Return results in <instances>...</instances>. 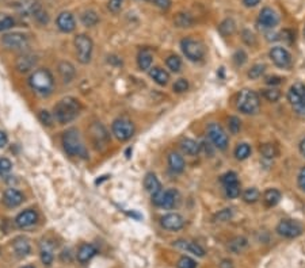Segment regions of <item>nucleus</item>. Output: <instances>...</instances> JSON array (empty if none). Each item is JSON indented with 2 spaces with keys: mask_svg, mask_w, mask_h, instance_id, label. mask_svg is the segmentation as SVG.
I'll use <instances>...</instances> for the list:
<instances>
[{
  "mask_svg": "<svg viewBox=\"0 0 305 268\" xmlns=\"http://www.w3.org/2000/svg\"><path fill=\"white\" fill-rule=\"evenodd\" d=\"M300 152H301V155L305 157V138L300 142Z\"/></svg>",
  "mask_w": 305,
  "mask_h": 268,
  "instance_id": "obj_61",
  "label": "nucleus"
},
{
  "mask_svg": "<svg viewBox=\"0 0 305 268\" xmlns=\"http://www.w3.org/2000/svg\"><path fill=\"white\" fill-rule=\"evenodd\" d=\"M80 19H82V23L84 24L86 27H92V26L98 23L99 20L98 14H96L95 11H92V9L84 11V12L82 14V16H80Z\"/></svg>",
  "mask_w": 305,
  "mask_h": 268,
  "instance_id": "obj_31",
  "label": "nucleus"
},
{
  "mask_svg": "<svg viewBox=\"0 0 305 268\" xmlns=\"http://www.w3.org/2000/svg\"><path fill=\"white\" fill-rule=\"evenodd\" d=\"M58 72H60L61 77H62V80L66 81V83L72 81V79L75 77V73H76L75 66L68 61H62L58 64Z\"/></svg>",
  "mask_w": 305,
  "mask_h": 268,
  "instance_id": "obj_26",
  "label": "nucleus"
},
{
  "mask_svg": "<svg viewBox=\"0 0 305 268\" xmlns=\"http://www.w3.org/2000/svg\"><path fill=\"white\" fill-rule=\"evenodd\" d=\"M220 268H234V263L230 262V260L226 259V260H222L220 264Z\"/></svg>",
  "mask_w": 305,
  "mask_h": 268,
  "instance_id": "obj_59",
  "label": "nucleus"
},
{
  "mask_svg": "<svg viewBox=\"0 0 305 268\" xmlns=\"http://www.w3.org/2000/svg\"><path fill=\"white\" fill-rule=\"evenodd\" d=\"M293 108H294V113H296L298 117L305 118V98L301 100L300 103L296 104V106H293Z\"/></svg>",
  "mask_w": 305,
  "mask_h": 268,
  "instance_id": "obj_53",
  "label": "nucleus"
},
{
  "mask_svg": "<svg viewBox=\"0 0 305 268\" xmlns=\"http://www.w3.org/2000/svg\"><path fill=\"white\" fill-rule=\"evenodd\" d=\"M179 145H180V149H182L186 155L190 156L198 155V153H200V148H201V145H200L197 141L192 140V138H183Z\"/></svg>",
  "mask_w": 305,
  "mask_h": 268,
  "instance_id": "obj_27",
  "label": "nucleus"
},
{
  "mask_svg": "<svg viewBox=\"0 0 305 268\" xmlns=\"http://www.w3.org/2000/svg\"><path fill=\"white\" fill-rule=\"evenodd\" d=\"M2 43L10 50H24L28 47V41L24 34L11 33L6 34L4 37L2 38Z\"/></svg>",
  "mask_w": 305,
  "mask_h": 268,
  "instance_id": "obj_10",
  "label": "nucleus"
},
{
  "mask_svg": "<svg viewBox=\"0 0 305 268\" xmlns=\"http://www.w3.org/2000/svg\"><path fill=\"white\" fill-rule=\"evenodd\" d=\"M82 106L75 98H64L54 106V118L58 123H70L78 118Z\"/></svg>",
  "mask_w": 305,
  "mask_h": 268,
  "instance_id": "obj_1",
  "label": "nucleus"
},
{
  "mask_svg": "<svg viewBox=\"0 0 305 268\" xmlns=\"http://www.w3.org/2000/svg\"><path fill=\"white\" fill-rule=\"evenodd\" d=\"M37 220L38 216L34 210H24L15 218V224L19 228H28V226L34 225L37 222Z\"/></svg>",
  "mask_w": 305,
  "mask_h": 268,
  "instance_id": "obj_18",
  "label": "nucleus"
},
{
  "mask_svg": "<svg viewBox=\"0 0 305 268\" xmlns=\"http://www.w3.org/2000/svg\"><path fill=\"white\" fill-rule=\"evenodd\" d=\"M226 197L230 198V199H235V198L239 197L240 195L239 182H238V183L228 184V186H226Z\"/></svg>",
  "mask_w": 305,
  "mask_h": 268,
  "instance_id": "obj_44",
  "label": "nucleus"
},
{
  "mask_svg": "<svg viewBox=\"0 0 305 268\" xmlns=\"http://www.w3.org/2000/svg\"><path fill=\"white\" fill-rule=\"evenodd\" d=\"M174 247H176V248L182 251H188V252L196 255L198 258H202L205 255V251H204L201 245H198L197 243H192V241L178 240L174 243Z\"/></svg>",
  "mask_w": 305,
  "mask_h": 268,
  "instance_id": "obj_19",
  "label": "nucleus"
},
{
  "mask_svg": "<svg viewBox=\"0 0 305 268\" xmlns=\"http://www.w3.org/2000/svg\"><path fill=\"white\" fill-rule=\"evenodd\" d=\"M176 267L178 268H197V263H196L192 258H188V256H182V258L178 260Z\"/></svg>",
  "mask_w": 305,
  "mask_h": 268,
  "instance_id": "obj_46",
  "label": "nucleus"
},
{
  "mask_svg": "<svg viewBox=\"0 0 305 268\" xmlns=\"http://www.w3.org/2000/svg\"><path fill=\"white\" fill-rule=\"evenodd\" d=\"M259 152H260V155H262L264 159H274V157H277L278 155L277 146L274 145V144H263V145L259 148Z\"/></svg>",
  "mask_w": 305,
  "mask_h": 268,
  "instance_id": "obj_34",
  "label": "nucleus"
},
{
  "mask_svg": "<svg viewBox=\"0 0 305 268\" xmlns=\"http://www.w3.org/2000/svg\"><path fill=\"white\" fill-rule=\"evenodd\" d=\"M236 28V24L235 22H234V19H226L222 23L218 26V31H220L222 35H230V34H234V31H235Z\"/></svg>",
  "mask_w": 305,
  "mask_h": 268,
  "instance_id": "obj_36",
  "label": "nucleus"
},
{
  "mask_svg": "<svg viewBox=\"0 0 305 268\" xmlns=\"http://www.w3.org/2000/svg\"><path fill=\"white\" fill-rule=\"evenodd\" d=\"M234 61L238 66H242L244 62L247 61V54L244 53V50H238L234 56Z\"/></svg>",
  "mask_w": 305,
  "mask_h": 268,
  "instance_id": "obj_51",
  "label": "nucleus"
},
{
  "mask_svg": "<svg viewBox=\"0 0 305 268\" xmlns=\"http://www.w3.org/2000/svg\"><path fill=\"white\" fill-rule=\"evenodd\" d=\"M228 127H230V132L232 134H238L242 129V122L238 117H230L228 119Z\"/></svg>",
  "mask_w": 305,
  "mask_h": 268,
  "instance_id": "obj_45",
  "label": "nucleus"
},
{
  "mask_svg": "<svg viewBox=\"0 0 305 268\" xmlns=\"http://www.w3.org/2000/svg\"><path fill=\"white\" fill-rule=\"evenodd\" d=\"M176 201H178V191L176 190H167L164 191V195H163V202H162V207L164 209H172V207L176 205Z\"/></svg>",
  "mask_w": 305,
  "mask_h": 268,
  "instance_id": "obj_30",
  "label": "nucleus"
},
{
  "mask_svg": "<svg viewBox=\"0 0 305 268\" xmlns=\"http://www.w3.org/2000/svg\"><path fill=\"white\" fill-rule=\"evenodd\" d=\"M144 187L150 195H155L159 191H162V184H160L159 179L156 178V175L152 174V172L146 174V179H144Z\"/></svg>",
  "mask_w": 305,
  "mask_h": 268,
  "instance_id": "obj_22",
  "label": "nucleus"
},
{
  "mask_svg": "<svg viewBox=\"0 0 305 268\" xmlns=\"http://www.w3.org/2000/svg\"><path fill=\"white\" fill-rule=\"evenodd\" d=\"M264 71H266V65L264 64H255L250 69L247 75H248L250 79H258V77H260L264 73Z\"/></svg>",
  "mask_w": 305,
  "mask_h": 268,
  "instance_id": "obj_42",
  "label": "nucleus"
},
{
  "mask_svg": "<svg viewBox=\"0 0 305 268\" xmlns=\"http://www.w3.org/2000/svg\"><path fill=\"white\" fill-rule=\"evenodd\" d=\"M168 165L174 174H180L184 170V160H183V157L179 153L172 152L168 156Z\"/></svg>",
  "mask_w": 305,
  "mask_h": 268,
  "instance_id": "obj_25",
  "label": "nucleus"
},
{
  "mask_svg": "<svg viewBox=\"0 0 305 268\" xmlns=\"http://www.w3.org/2000/svg\"><path fill=\"white\" fill-rule=\"evenodd\" d=\"M152 1H154L158 7L163 9L170 8V5H171V0H152Z\"/></svg>",
  "mask_w": 305,
  "mask_h": 268,
  "instance_id": "obj_57",
  "label": "nucleus"
},
{
  "mask_svg": "<svg viewBox=\"0 0 305 268\" xmlns=\"http://www.w3.org/2000/svg\"><path fill=\"white\" fill-rule=\"evenodd\" d=\"M75 46H76V53H78V58L82 64H87L91 60V53H92V47L94 43L91 41V38L84 35V34H80L75 38Z\"/></svg>",
  "mask_w": 305,
  "mask_h": 268,
  "instance_id": "obj_7",
  "label": "nucleus"
},
{
  "mask_svg": "<svg viewBox=\"0 0 305 268\" xmlns=\"http://www.w3.org/2000/svg\"><path fill=\"white\" fill-rule=\"evenodd\" d=\"M6 144H7V134L0 130V148H3Z\"/></svg>",
  "mask_w": 305,
  "mask_h": 268,
  "instance_id": "obj_58",
  "label": "nucleus"
},
{
  "mask_svg": "<svg viewBox=\"0 0 305 268\" xmlns=\"http://www.w3.org/2000/svg\"><path fill=\"white\" fill-rule=\"evenodd\" d=\"M230 217H232V212H230V209H224V210H221V212L218 213L216 217H214V220H216V221H220V222H226V221H230Z\"/></svg>",
  "mask_w": 305,
  "mask_h": 268,
  "instance_id": "obj_49",
  "label": "nucleus"
},
{
  "mask_svg": "<svg viewBox=\"0 0 305 268\" xmlns=\"http://www.w3.org/2000/svg\"><path fill=\"white\" fill-rule=\"evenodd\" d=\"M41 9L40 4H38L36 0H20L18 3V11L20 16H34L38 14V11Z\"/></svg>",
  "mask_w": 305,
  "mask_h": 268,
  "instance_id": "obj_14",
  "label": "nucleus"
},
{
  "mask_svg": "<svg viewBox=\"0 0 305 268\" xmlns=\"http://www.w3.org/2000/svg\"><path fill=\"white\" fill-rule=\"evenodd\" d=\"M180 47L184 56L188 57L190 61H200L205 56V46L201 41L194 38H184L180 42Z\"/></svg>",
  "mask_w": 305,
  "mask_h": 268,
  "instance_id": "obj_5",
  "label": "nucleus"
},
{
  "mask_svg": "<svg viewBox=\"0 0 305 268\" xmlns=\"http://www.w3.org/2000/svg\"><path fill=\"white\" fill-rule=\"evenodd\" d=\"M162 226L167 231H180L184 226V220L180 214L170 213V214L162 217Z\"/></svg>",
  "mask_w": 305,
  "mask_h": 268,
  "instance_id": "obj_13",
  "label": "nucleus"
},
{
  "mask_svg": "<svg viewBox=\"0 0 305 268\" xmlns=\"http://www.w3.org/2000/svg\"><path fill=\"white\" fill-rule=\"evenodd\" d=\"M24 194L15 190V188H8L3 195V202L7 207H16L24 202Z\"/></svg>",
  "mask_w": 305,
  "mask_h": 268,
  "instance_id": "obj_17",
  "label": "nucleus"
},
{
  "mask_svg": "<svg viewBox=\"0 0 305 268\" xmlns=\"http://www.w3.org/2000/svg\"><path fill=\"white\" fill-rule=\"evenodd\" d=\"M166 64L168 66V69H171L175 73L180 71V68H182V61H180V58L178 56H170Z\"/></svg>",
  "mask_w": 305,
  "mask_h": 268,
  "instance_id": "obj_40",
  "label": "nucleus"
},
{
  "mask_svg": "<svg viewBox=\"0 0 305 268\" xmlns=\"http://www.w3.org/2000/svg\"><path fill=\"white\" fill-rule=\"evenodd\" d=\"M28 84L36 92L45 95L52 91L54 80H53L52 73L48 69H37L28 77Z\"/></svg>",
  "mask_w": 305,
  "mask_h": 268,
  "instance_id": "obj_2",
  "label": "nucleus"
},
{
  "mask_svg": "<svg viewBox=\"0 0 305 268\" xmlns=\"http://www.w3.org/2000/svg\"><path fill=\"white\" fill-rule=\"evenodd\" d=\"M236 104L243 114H256L260 108V98L252 89H243L238 95Z\"/></svg>",
  "mask_w": 305,
  "mask_h": 268,
  "instance_id": "obj_3",
  "label": "nucleus"
},
{
  "mask_svg": "<svg viewBox=\"0 0 305 268\" xmlns=\"http://www.w3.org/2000/svg\"><path fill=\"white\" fill-rule=\"evenodd\" d=\"M174 22L178 27H190L192 24V18L188 14L179 12V14H176V16H175Z\"/></svg>",
  "mask_w": 305,
  "mask_h": 268,
  "instance_id": "obj_37",
  "label": "nucleus"
},
{
  "mask_svg": "<svg viewBox=\"0 0 305 268\" xmlns=\"http://www.w3.org/2000/svg\"><path fill=\"white\" fill-rule=\"evenodd\" d=\"M304 34H305V28H304Z\"/></svg>",
  "mask_w": 305,
  "mask_h": 268,
  "instance_id": "obj_63",
  "label": "nucleus"
},
{
  "mask_svg": "<svg viewBox=\"0 0 305 268\" xmlns=\"http://www.w3.org/2000/svg\"><path fill=\"white\" fill-rule=\"evenodd\" d=\"M282 81H284V79H282L281 76H268V77H266V83L268 85H272V87L281 84Z\"/></svg>",
  "mask_w": 305,
  "mask_h": 268,
  "instance_id": "obj_55",
  "label": "nucleus"
},
{
  "mask_svg": "<svg viewBox=\"0 0 305 268\" xmlns=\"http://www.w3.org/2000/svg\"><path fill=\"white\" fill-rule=\"evenodd\" d=\"M113 134L120 141H128L134 134V125L126 118H118L113 122Z\"/></svg>",
  "mask_w": 305,
  "mask_h": 268,
  "instance_id": "obj_8",
  "label": "nucleus"
},
{
  "mask_svg": "<svg viewBox=\"0 0 305 268\" xmlns=\"http://www.w3.org/2000/svg\"><path fill=\"white\" fill-rule=\"evenodd\" d=\"M41 262L45 266H50L53 263V251L52 247L48 244V243H42L41 244Z\"/></svg>",
  "mask_w": 305,
  "mask_h": 268,
  "instance_id": "obj_32",
  "label": "nucleus"
},
{
  "mask_svg": "<svg viewBox=\"0 0 305 268\" xmlns=\"http://www.w3.org/2000/svg\"><path fill=\"white\" fill-rule=\"evenodd\" d=\"M305 98V84L302 83H294L289 88L288 92V100L292 106H296L298 104Z\"/></svg>",
  "mask_w": 305,
  "mask_h": 268,
  "instance_id": "obj_16",
  "label": "nucleus"
},
{
  "mask_svg": "<svg viewBox=\"0 0 305 268\" xmlns=\"http://www.w3.org/2000/svg\"><path fill=\"white\" fill-rule=\"evenodd\" d=\"M100 126L102 125H99V123H95L94 126L91 127V133H92V140H94L95 145L98 146V144H102V141L106 144L108 142V132H106V129L104 127H102V130H100Z\"/></svg>",
  "mask_w": 305,
  "mask_h": 268,
  "instance_id": "obj_29",
  "label": "nucleus"
},
{
  "mask_svg": "<svg viewBox=\"0 0 305 268\" xmlns=\"http://www.w3.org/2000/svg\"><path fill=\"white\" fill-rule=\"evenodd\" d=\"M277 233L285 239H296L302 233V225L293 220H282L277 225Z\"/></svg>",
  "mask_w": 305,
  "mask_h": 268,
  "instance_id": "obj_9",
  "label": "nucleus"
},
{
  "mask_svg": "<svg viewBox=\"0 0 305 268\" xmlns=\"http://www.w3.org/2000/svg\"><path fill=\"white\" fill-rule=\"evenodd\" d=\"M57 27L60 28L62 33H72L76 27V22L74 15L70 12H61L57 16Z\"/></svg>",
  "mask_w": 305,
  "mask_h": 268,
  "instance_id": "obj_15",
  "label": "nucleus"
},
{
  "mask_svg": "<svg viewBox=\"0 0 305 268\" xmlns=\"http://www.w3.org/2000/svg\"><path fill=\"white\" fill-rule=\"evenodd\" d=\"M62 145L70 156H86V148L82 141L79 130L68 129L62 136Z\"/></svg>",
  "mask_w": 305,
  "mask_h": 268,
  "instance_id": "obj_4",
  "label": "nucleus"
},
{
  "mask_svg": "<svg viewBox=\"0 0 305 268\" xmlns=\"http://www.w3.org/2000/svg\"><path fill=\"white\" fill-rule=\"evenodd\" d=\"M96 255V248L92 244H84L80 247V250L78 251V260L80 263H87Z\"/></svg>",
  "mask_w": 305,
  "mask_h": 268,
  "instance_id": "obj_23",
  "label": "nucleus"
},
{
  "mask_svg": "<svg viewBox=\"0 0 305 268\" xmlns=\"http://www.w3.org/2000/svg\"><path fill=\"white\" fill-rule=\"evenodd\" d=\"M250 155H251V146L247 142H242L236 146L235 157L238 160H246Z\"/></svg>",
  "mask_w": 305,
  "mask_h": 268,
  "instance_id": "obj_35",
  "label": "nucleus"
},
{
  "mask_svg": "<svg viewBox=\"0 0 305 268\" xmlns=\"http://www.w3.org/2000/svg\"><path fill=\"white\" fill-rule=\"evenodd\" d=\"M15 20L10 15H0V31H6L14 27Z\"/></svg>",
  "mask_w": 305,
  "mask_h": 268,
  "instance_id": "obj_39",
  "label": "nucleus"
},
{
  "mask_svg": "<svg viewBox=\"0 0 305 268\" xmlns=\"http://www.w3.org/2000/svg\"><path fill=\"white\" fill-rule=\"evenodd\" d=\"M24 268H34L33 266H26V267H24Z\"/></svg>",
  "mask_w": 305,
  "mask_h": 268,
  "instance_id": "obj_62",
  "label": "nucleus"
},
{
  "mask_svg": "<svg viewBox=\"0 0 305 268\" xmlns=\"http://www.w3.org/2000/svg\"><path fill=\"white\" fill-rule=\"evenodd\" d=\"M174 91L175 92H178V94H182V92H186L188 89V80H184V79H179V80L175 81L174 84Z\"/></svg>",
  "mask_w": 305,
  "mask_h": 268,
  "instance_id": "obj_48",
  "label": "nucleus"
},
{
  "mask_svg": "<svg viewBox=\"0 0 305 268\" xmlns=\"http://www.w3.org/2000/svg\"><path fill=\"white\" fill-rule=\"evenodd\" d=\"M280 22V16L278 14L270 7H264V8L259 12L258 24L262 26L263 28H272L276 27Z\"/></svg>",
  "mask_w": 305,
  "mask_h": 268,
  "instance_id": "obj_12",
  "label": "nucleus"
},
{
  "mask_svg": "<svg viewBox=\"0 0 305 268\" xmlns=\"http://www.w3.org/2000/svg\"><path fill=\"white\" fill-rule=\"evenodd\" d=\"M297 180H298V187H300L301 190H302V191L305 193V167L304 168H301L300 174H298V179H297Z\"/></svg>",
  "mask_w": 305,
  "mask_h": 268,
  "instance_id": "obj_56",
  "label": "nucleus"
},
{
  "mask_svg": "<svg viewBox=\"0 0 305 268\" xmlns=\"http://www.w3.org/2000/svg\"><path fill=\"white\" fill-rule=\"evenodd\" d=\"M15 254L18 255L19 258H26L30 254V243L26 237H16L12 243Z\"/></svg>",
  "mask_w": 305,
  "mask_h": 268,
  "instance_id": "obj_21",
  "label": "nucleus"
},
{
  "mask_svg": "<svg viewBox=\"0 0 305 268\" xmlns=\"http://www.w3.org/2000/svg\"><path fill=\"white\" fill-rule=\"evenodd\" d=\"M246 245H247V240H246V239H243V237H236L235 240H232L230 243V250L232 251V252L238 254V252L243 250Z\"/></svg>",
  "mask_w": 305,
  "mask_h": 268,
  "instance_id": "obj_43",
  "label": "nucleus"
},
{
  "mask_svg": "<svg viewBox=\"0 0 305 268\" xmlns=\"http://www.w3.org/2000/svg\"><path fill=\"white\" fill-rule=\"evenodd\" d=\"M268 56L272 58V61L280 68H289L290 66L292 56L285 47L274 46L268 53Z\"/></svg>",
  "mask_w": 305,
  "mask_h": 268,
  "instance_id": "obj_11",
  "label": "nucleus"
},
{
  "mask_svg": "<svg viewBox=\"0 0 305 268\" xmlns=\"http://www.w3.org/2000/svg\"><path fill=\"white\" fill-rule=\"evenodd\" d=\"M238 182H239V180H238V175H236L235 172H226V174L221 176V183L224 184V186L238 183Z\"/></svg>",
  "mask_w": 305,
  "mask_h": 268,
  "instance_id": "obj_47",
  "label": "nucleus"
},
{
  "mask_svg": "<svg viewBox=\"0 0 305 268\" xmlns=\"http://www.w3.org/2000/svg\"><path fill=\"white\" fill-rule=\"evenodd\" d=\"M280 201H281V193L276 188H268L263 194V203L266 207L277 206Z\"/></svg>",
  "mask_w": 305,
  "mask_h": 268,
  "instance_id": "obj_24",
  "label": "nucleus"
},
{
  "mask_svg": "<svg viewBox=\"0 0 305 268\" xmlns=\"http://www.w3.org/2000/svg\"><path fill=\"white\" fill-rule=\"evenodd\" d=\"M259 1H260V0H243V3L247 5V7H255Z\"/></svg>",
  "mask_w": 305,
  "mask_h": 268,
  "instance_id": "obj_60",
  "label": "nucleus"
},
{
  "mask_svg": "<svg viewBox=\"0 0 305 268\" xmlns=\"http://www.w3.org/2000/svg\"><path fill=\"white\" fill-rule=\"evenodd\" d=\"M12 168V164L8 159H0V175H7Z\"/></svg>",
  "mask_w": 305,
  "mask_h": 268,
  "instance_id": "obj_50",
  "label": "nucleus"
},
{
  "mask_svg": "<svg viewBox=\"0 0 305 268\" xmlns=\"http://www.w3.org/2000/svg\"><path fill=\"white\" fill-rule=\"evenodd\" d=\"M262 96L268 102H277L278 99L281 98V92L276 88H268V89H263Z\"/></svg>",
  "mask_w": 305,
  "mask_h": 268,
  "instance_id": "obj_41",
  "label": "nucleus"
},
{
  "mask_svg": "<svg viewBox=\"0 0 305 268\" xmlns=\"http://www.w3.org/2000/svg\"><path fill=\"white\" fill-rule=\"evenodd\" d=\"M137 62H138V66L142 71H146L150 69V65H152V54L148 50H142L138 54V58H137Z\"/></svg>",
  "mask_w": 305,
  "mask_h": 268,
  "instance_id": "obj_33",
  "label": "nucleus"
},
{
  "mask_svg": "<svg viewBox=\"0 0 305 268\" xmlns=\"http://www.w3.org/2000/svg\"><path fill=\"white\" fill-rule=\"evenodd\" d=\"M259 197H260V194H259V191L255 187L247 188L243 193L244 202L247 203H255L259 199Z\"/></svg>",
  "mask_w": 305,
  "mask_h": 268,
  "instance_id": "obj_38",
  "label": "nucleus"
},
{
  "mask_svg": "<svg viewBox=\"0 0 305 268\" xmlns=\"http://www.w3.org/2000/svg\"><path fill=\"white\" fill-rule=\"evenodd\" d=\"M150 76L156 81V83H158V84H160V85H166L170 80L168 72L164 71V69H162V68H159V66L152 68L150 72Z\"/></svg>",
  "mask_w": 305,
  "mask_h": 268,
  "instance_id": "obj_28",
  "label": "nucleus"
},
{
  "mask_svg": "<svg viewBox=\"0 0 305 268\" xmlns=\"http://www.w3.org/2000/svg\"><path fill=\"white\" fill-rule=\"evenodd\" d=\"M208 136H209V138H210L212 142L214 144L217 149L226 151V148H228V144H230L228 134H226V130L218 123L213 122L208 126Z\"/></svg>",
  "mask_w": 305,
  "mask_h": 268,
  "instance_id": "obj_6",
  "label": "nucleus"
},
{
  "mask_svg": "<svg viewBox=\"0 0 305 268\" xmlns=\"http://www.w3.org/2000/svg\"><path fill=\"white\" fill-rule=\"evenodd\" d=\"M40 121L44 123V125H46V126H50L52 125V115H50V113H48V111H40Z\"/></svg>",
  "mask_w": 305,
  "mask_h": 268,
  "instance_id": "obj_52",
  "label": "nucleus"
},
{
  "mask_svg": "<svg viewBox=\"0 0 305 268\" xmlns=\"http://www.w3.org/2000/svg\"><path fill=\"white\" fill-rule=\"evenodd\" d=\"M122 1H124V0H110V1H108V9H110L112 12H118L122 7Z\"/></svg>",
  "mask_w": 305,
  "mask_h": 268,
  "instance_id": "obj_54",
  "label": "nucleus"
},
{
  "mask_svg": "<svg viewBox=\"0 0 305 268\" xmlns=\"http://www.w3.org/2000/svg\"><path fill=\"white\" fill-rule=\"evenodd\" d=\"M34 64H36V57L33 54H30V53H24L16 60V69L24 73V72L30 71L34 66Z\"/></svg>",
  "mask_w": 305,
  "mask_h": 268,
  "instance_id": "obj_20",
  "label": "nucleus"
}]
</instances>
